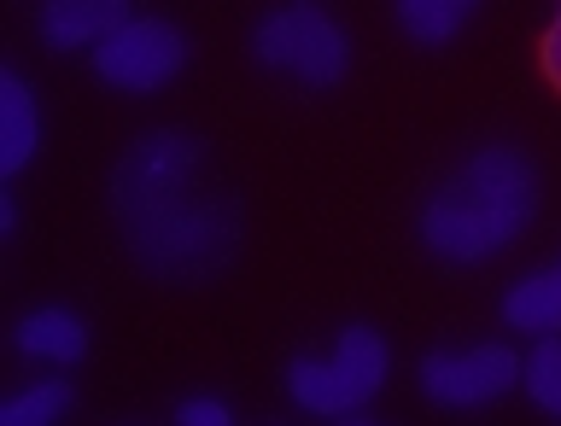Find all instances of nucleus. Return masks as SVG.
<instances>
[{"label":"nucleus","mask_w":561,"mask_h":426,"mask_svg":"<svg viewBox=\"0 0 561 426\" xmlns=\"http://www.w3.org/2000/svg\"><path fill=\"white\" fill-rule=\"evenodd\" d=\"M538 217V164L515 140H485L450 164L415 210L421 252L445 269H473L515 245Z\"/></svg>","instance_id":"nucleus-1"},{"label":"nucleus","mask_w":561,"mask_h":426,"mask_svg":"<svg viewBox=\"0 0 561 426\" xmlns=\"http://www.w3.org/2000/svg\"><path fill=\"white\" fill-rule=\"evenodd\" d=\"M117 228L140 275L164 280V287H193V280H210L234 263L245 222H240V199L187 187Z\"/></svg>","instance_id":"nucleus-2"},{"label":"nucleus","mask_w":561,"mask_h":426,"mask_svg":"<svg viewBox=\"0 0 561 426\" xmlns=\"http://www.w3.org/2000/svg\"><path fill=\"white\" fill-rule=\"evenodd\" d=\"M386 375H392V345H386L380 327L351 322L333 333L328 350H310V357H293L280 385H287L293 410L305 415H363L368 403L380 398Z\"/></svg>","instance_id":"nucleus-3"},{"label":"nucleus","mask_w":561,"mask_h":426,"mask_svg":"<svg viewBox=\"0 0 561 426\" xmlns=\"http://www.w3.org/2000/svg\"><path fill=\"white\" fill-rule=\"evenodd\" d=\"M252 59L270 70V77L293 82V88H340L351 70V35L328 7L316 0H287V7L263 12L252 24Z\"/></svg>","instance_id":"nucleus-4"},{"label":"nucleus","mask_w":561,"mask_h":426,"mask_svg":"<svg viewBox=\"0 0 561 426\" xmlns=\"http://www.w3.org/2000/svg\"><path fill=\"white\" fill-rule=\"evenodd\" d=\"M199 170H205V140L187 135V129H147L140 140H129V152H123L117 170H112L117 222H129L140 210L199 187Z\"/></svg>","instance_id":"nucleus-5"},{"label":"nucleus","mask_w":561,"mask_h":426,"mask_svg":"<svg viewBox=\"0 0 561 426\" xmlns=\"http://www.w3.org/2000/svg\"><path fill=\"white\" fill-rule=\"evenodd\" d=\"M421 398L438 410H491L520 385V350L503 339L485 345H438L415 362Z\"/></svg>","instance_id":"nucleus-6"},{"label":"nucleus","mask_w":561,"mask_h":426,"mask_svg":"<svg viewBox=\"0 0 561 426\" xmlns=\"http://www.w3.org/2000/svg\"><path fill=\"white\" fill-rule=\"evenodd\" d=\"M88 59L94 77L117 94H158L187 70V35L170 18H123Z\"/></svg>","instance_id":"nucleus-7"},{"label":"nucleus","mask_w":561,"mask_h":426,"mask_svg":"<svg viewBox=\"0 0 561 426\" xmlns=\"http://www.w3.org/2000/svg\"><path fill=\"white\" fill-rule=\"evenodd\" d=\"M12 350L42 368H70L88 357V322L65 304H35L12 322Z\"/></svg>","instance_id":"nucleus-8"},{"label":"nucleus","mask_w":561,"mask_h":426,"mask_svg":"<svg viewBox=\"0 0 561 426\" xmlns=\"http://www.w3.org/2000/svg\"><path fill=\"white\" fill-rule=\"evenodd\" d=\"M129 12V0H42L35 7V30L53 53H82V47H100Z\"/></svg>","instance_id":"nucleus-9"},{"label":"nucleus","mask_w":561,"mask_h":426,"mask_svg":"<svg viewBox=\"0 0 561 426\" xmlns=\"http://www.w3.org/2000/svg\"><path fill=\"white\" fill-rule=\"evenodd\" d=\"M42 147V112H35V88L18 65L0 70V175L30 170Z\"/></svg>","instance_id":"nucleus-10"},{"label":"nucleus","mask_w":561,"mask_h":426,"mask_svg":"<svg viewBox=\"0 0 561 426\" xmlns=\"http://www.w3.org/2000/svg\"><path fill=\"white\" fill-rule=\"evenodd\" d=\"M503 322L515 333H561V252L550 263H538V269H526L520 280H508L503 292Z\"/></svg>","instance_id":"nucleus-11"},{"label":"nucleus","mask_w":561,"mask_h":426,"mask_svg":"<svg viewBox=\"0 0 561 426\" xmlns=\"http://www.w3.org/2000/svg\"><path fill=\"white\" fill-rule=\"evenodd\" d=\"M392 12H398V30L415 47H445L473 24L480 0H392Z\"/></svg>","instance_id":"nucleus-12"},{"label":"nucleus","mask_w":561,"mask_h":426,"mask_svg":"<svg viewBox=\"0 0 561 426\" xmlns=\"http://www.w3.org/2000/svg\"><path fill=\"white\" fill-rule=\"evenodd\" d=\"M77 410V392H70V380H30L18 385V392L0 403V421L7 426H53Z\"/></svg>","instance_id":"nucleus-13"},{"label":"nucleus","mask_w":561,"mask_h":426,"mask_svg":"<svg viewBox=\"0 0 561 426\" xmlns=\"http://www.w3.org/2000/svg\"><path fill=\"white\" fill-rule=\"evenodd\" d=\"M520 392L533 398L543 415L561 421V339L556 333H543V339L520 357Z\"/></svg>","instance_id":"nucleus-14"},{"label":"nucleus","mask_w":561,"mask_h":426,"mask_svg":"<svg viewBox=\"0 0 561 426\" xmlns=\"http://www.w3.org/2000/svg\"><path fill=\"white\" fill-rule=\"evenodd\" d=\"M170 421L175 426H228V421H234V410H228L222 398H182L170 410Z\"/></svg>","instance_id":"nucleus-15"},{"label":"nucleus","mask_w":561,"mask_h":426,"mask_svg":"<svg viewBox=\"0 0 561 426\" xmlns=\"http://www.w3.org/2000/svg\"><path fill=\"white\" fill-rule=\"evenodd\" d=\"M538 65H543V77H550V82L561 88V0H556L550 30H543V42H538Z\"/></svg>","instance_id":"nucleus-16"},{"label":"nucleus","mask_w":561,"mask_h":426,"mask_svg":"<svg viewBox=\"0 0 561 426\" xmlns=\"http://www.w3.org/2000/svg\"><path fill=\"white\" fill-rule=\"evenodd\" d=\"M0 234H18V199H12V193H0Z\"/></svg>","instance_id":"nucleus-17"}]
</instances>
